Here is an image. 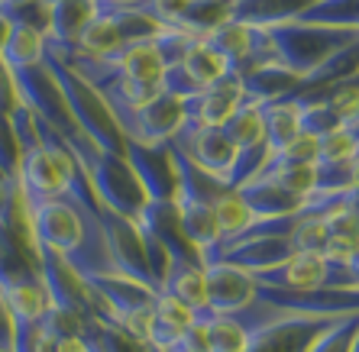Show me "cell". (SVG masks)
Masks as SVG:
<instances>
[{
    "mask_svg": "<svg viewBox=\"0 0 359 352\" xmlns=\"http://www.w3.org/2000/svg\"><path fill=\"white\" fill-rule=\"evenodd\" d=\"M276 62L285 65L298 81L311 78L330 55L346 49L359 39V29H343V26L304 23V20H288V23L266 26Z\"/></svg>",
    "mask_w": 359,
    "mask_h": 352,
    "instance_id": "6da1fadb",
    "label": "cell"
},
{
    "mask_svg": "<svg viewBox=\"0 0 359 352\" xmlns=\"http://www.w3.org/2000/svg\"><path fill=\"white\" fill-rule=\"evenodd\" d=\"M114 120L123 133V143L156 149V146L172 143L175 133L184 126V107L182 97H175V94H159L152 104L130 110V113H117Z\"/></svg>",
    "mask_w": 359,
    "mask_h": 352,
    "instance_id": "7a4b0ae2",
    "label": "cell"
},
{
    "mask_svg": "<svg viewBox=\"0 0 359 352\" xmlns=\"http://www.w3.org/2000/svg\"><path fill=\"white\" fill-rule=\"evenodd\" d=\"M168 146L182 152L198 171L217 178L220 185L233 171V162L240 155V149L226 139V133L220 126H204V123H191V120H184V126L178 129L175 139Z\"/></svg>",
    "mask_w": 359,
    "mask_h": 352,
    "instance_id": "3957f363",
    "label": "cell"
},
{
    "mask_svg": "<svg viewBox=\"0 0 359 352\" xmlns=\"http://www.w3.org/2000/svg\"><path fill=\"white\" fill-rule=\"evenodd\" d=\"M208 275V311L204 314H236L259 301V285L250 269H243L236 262L214 259L204 265Z\"/></svg>",
    "mask_w": 359,
    "mask_h": 352,
    "instance_id": "277c9868",
    "label": "cell"
},
{
    "mask_svg": "<svg viewBox=\"0 0 359 352\" xmlns=\"http://www.w3.org/2000/svg\"><path fill=\"white\" fill-rule=\"evenodd\" d=\"M243 97H246V91H243L240 71H230L220 81L208 84V87H198L194 94L182 97L184 120L204 123V126H224L226 117L243 104Z\"/></svg>",
    "mask_w": 359,
    "mask_h": 352,
    "instance_id": "5b68a950",
    "label": "cell"
},
{
    "mask_svg": "<svg viewBox=\"0 0 359 352\" xmlns=\"http://www.w3.org/2000/svg\"><path fill=\"white\" fill-rule=\"evenodd\" d=\"M159 291L178 297L198 314L208 311V275H204V265L198 259H168Z\"/></svg>",
    "mask_w": 359,
    "mask_h": 352,
    "instance_id": "8992f818",
    "label": "cell"
},
{
    "mask_svg": "<svg viewBox=\"0 0 359 352\" xmlns=\"http://www.w3.org/2000/svg\"><path fill=\"white\" fill-rule=\"evenodd\" d=\"M262 123H266V143L272 152L285 149L301 133H308V126H304V104H301L298 94H285L278 101L262 104Z\"/></svg>",
    "mask_w": 359,
    "mask_h": 352,
    "instance_id": "52a82bcc",
    "label": "cell"
},
{
    "mask_svg": "<svg viewBox=\"0 0 359 352\" xmlns=\"http://www.w3.org/2000/svg\"><path fill=\"white\" fill-rule=\"evenodd\" d=\"M198 320H201V314L191 311L188 304H182L178 297H172V294H165V291H156V301H152V327H149V339H146V343L159 346V349L165 352L168 346L175 343L188 327H194Z\"/></svg>",
    "mask_w": 359,
    "mask_h": 352,
    "instance_id": "ba28073f",
    "label": "cell"
},
{
    "mask_svg": "<svg viewBox=\"0 0 359 352\" xmlns=\"http://www.w3.org/2000/svg\"><path fill=\"white\" fill-rule=\"evenodd\" d=\"M0 59H4V65L10 71L42 65L46 62V29L36 23H26V20H13V29H10L7 42H4Z\"/></svg>",
    "mask_w": 359,
    "mask_h": 352,
    "instance_id": "9c48e42d",
    "label": "cell"
},
{
    "mask_svg": "<svg viewBox=\"0 0 359 352\" xmlns=\"http://www.w3.org/2000/svg\"><path fill=\"white\" fill-rule=\"evenodd\" d=\"M104 104L110 107V113H130V110H140L146 104H152L159 94H165L162 87V78H117V81L97 87Z\"/></svg>",
    "mask_w": 359,
    "mask_h": 352,
    "instance_id": "30bf717a",
    "label": "cell"
},
{
    "mask_svg": "<svg viewBox=\"0 0 359 352\" xmlns=\"http://www.w3.org/2000/svg\"><path fill=\"white\" fill-rule=\"evenodd\" d=\"M97 17V0H62L49 10V26L46 36L62 45H75L78 33Z\"/></svg>",
    "mask_w": 359,
    "mask_h": 352,
    "instance_id": "8fae6325",
    "label": "cell"
},
{
    "mask_svg": "<svg viewBox=\"0 0 359 352\" xmlns=\"http://www.w3.org/2000/svg\"><path fill=\"white\" fill-rule=\"evenodd\" d=\"M123 33H120V26L107 17V13H100L91 20V23L84 26L81 33L75 39V52L72 55H88V59H110L114 52L123 45ZM68 55V59H72Z\"/></svg>",
    "mask_w": 359,
    "mask_h": 352,
    "instance_id": "7c38bea8",
    "label": "cell"
},
{
    "mask_svg": "<svg viewBox=\"0 0 359 352\" xmlns=\"http://www.w3.org/2000/svg\"><path fill=\"white\" fill-rule=\"evenodd\" d=\"M226 133V139L236 146V149H250L256 143H266V123H262V104L243 97L240 107L226 117V123L220 126Z\"/></svg>",
    "mask_w": 359,
    "mask_h": 352,
    "instance_id": "4fadbf2b",
    "label": "cell"
},
{
    "mask_svg": "<svg viewBox=\"0 0 359 352\" xmlns=\"http://www.w3.org/2000/svg\"><path fill=\"white\" fill-rule=\"evenodd\" d=\"M182 68L188 71V78H191L198 87H208V84L220 81L224 75H230V71H233V68H230V62H226L217 49H210L204 39H198L191 49L184 52Z\"/></svg>",
    "mask_w": 359,
    "mask_h": 352,
    "instance_id": "5bb4252c",
    "label": "cell"
},
{
    "mask_svg": "<svg viewBox=\"0 0 359 352\" xmlns=\"http://www.w3.org/2000/svg\"><path fill=\"white\" fill-rule=\"evenodd\" d=\"M359 159V133L346 126H330L318 133V162L324 165H350Z\"/></svg>",
    "mask_w": 359,
    "mask_h": 352,
    "instance_id": "9a60e30c",
    "label": "cell"
},
{
    "mask_svg": "<svg viewBox=\"0 0 359 352\" xmlns=\"http://www.w3.org/2000/svg\"><path fill=\"white\" fill-rule=\"evenodd\" d=\"M327 236L330 233H327L324 213L301 210V213H294L292 230H288V246H292V252H320Z\"/></svg>",
    "mask_w": 359,
    "mask_h": 352,
    "instance_id": "2e32d148",
    "label": "cell"
},
{
    "mask_svg": "<svg viewBox=\"0 0 359 352\" xmlns=\"http://www.w3.org/2000/svg\"><path fill=\"white\" fill-rule=\"evenodd\" d=\"M356 327H359V311L340 314V317L330 320V323L311 339V346L304 352H350Z\"/></svg>",
    "mask_w": 359,
    "mask_h": 352,
    "instance_id": "e0dca14e",
    "label": "cell"
},
{
    "mask_svg": "<svg viewBox=\"0 0 359 352\" xmlns=\"http://www.w3.org/2000/svg\"><path fill=\"white\" fill-rule=\"evenodd\" d=\"M359 239H346V236H327L324 249H320V255H324L327 262H334V265H346V259H350L353 252H356Z\"/></svg>",
    "mask_w": 359,
    "mask_h": 352,
    "instance_id": "ac0fdd59",
    "label": "cell"
},
{
    "mask_svg": "<svg viewBox=\"0 0 359 352\" xmlns=\"http://www.w3.org/2000/svg\"><path fill=\"white\" fill-rule=\"evenodd\" d=\"M343 272H346V281H350V288H346V291H356L359 294V246H356V252H353L350 259H346Z\"/></svg>",
    "mask_w": 359,
    "mask_h": 352,
    "instance_id": "d6986e66",
    "label": "cell"
},
{
    "mask_svg": "<svg viewBox=\"0 0 359 352\" xmlns=\"http://www.w3.org/2000/svg\"><path fill=\"white\" fill-rule=\"evenodd\" d=\"M10 29H13V20L0 10V52H4V42H7V36H10Z\"/></svg>",
    "mask_w": 359,
    "mask_h": 352,
    "instance_id": "ffe728a7",
    "label": "cell"
},
{
    "mask_svg": "<svg viewBox=\"0 0 359 352\" xmlns=\"http://www.w3.org/2000/svg\"><path fill=\"white\" fill-rule=\"evenodd\" d=\"M350 188H356L359 191V159L350 162Z\"/></svg>",
    "mask_w": 359,
    "mask_h": 352,
    "instance_id": "44dd1931",
    "label": "cell"
},
{
    "mask_svg": "<svg viewBox=\"0 0 359 352\" xmlns=\"http://www.w3.org/2000/svg\"><path fill=\"white\" fill-rule=\"evenodd\" d=\"M107 3H126V7H142V3H149V0H107Z\"/></svg>",
    "mask_w": 359,
    "mask_h": 352,
    "instance_id": "7402d4cb",
    "label": "cell"
},
{
    "mask_svg": "<svg viewBox=\"0 0 359 352\" xmlns=\"http://www.w3.org/2000/svg\"><path fill=\"white\" fill-rule=\"evenodd\" d=\"M7 185H10V178H0V207L7 201Z\"/></svg>",
    "mask_w": 359,
    "mask_h": 352,
    "instance_id": "603a6c76",
    "label": "cell"
},
{
    "mask_svg": "<svg viewBox=\"0 0 359 352\" xmlns=\"http://www.w3.org/2000/svg\"><path fill=\"white\" fill-rule=\"evenodd\" d=\"M36 3H39V7H46V10H52L55 3H62V0H36Z\"/></svg>",
    "mask_w": 359,
    "mask_h": 352,
    "instance_id": "cb8c5ba5",
    "label": "cell"
},
{
    "mask_svg": "<svg viewBox=\"0 0 359 352\" xmlns=\"http://www.w3.org/2000/svg\"><path fill=\"white\" fill-rule=\"evenodd\" d=\"M220 3H226V7H233V3H236V0H220Z\"/></svg>",
    "mask_w": 359,
    "mask_h": 352,
    "instance_id": "d4e9b609",
    "label": "cell"
},
{
    "mask_svg": "<svg viewBox=\"0 0 359 352\" xmlns=\"http://www.w3.org/2000/svg\"><path fill=\"white\" fill-rule=\"evenodd\" d=\"M0 10H4V3H0Z\"/></svg>",
    "mask_w": 359,
    "mask_h": 352,
    "instance_id": "484cf974",
    "label": "cell"
}]
</instances>
